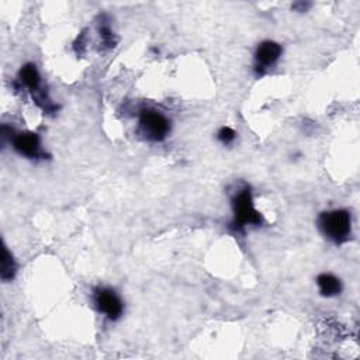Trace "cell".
<instances>
[{"label":"cell","instance_id":"obj_8","mask_svg":"<svg viewBox=\"0 0 360 360\" xmlns=\"http://www.w3.org/2000/svg\"><path fill=\"white\" fill-rule=\"evenodd\" d=\"M319 291L324 297H334L338 295L342 290V284L341 280L338 278H335L334 275H329V273H322L318 276L317 279Z\"/></svg>","mask_w":360,"mask_h":360},{"label":"cell","instance_id":"obj_1","mask_svg":"<svg viewBox=\"0 0 360 360\" xmlns=\"http://www.w3.org/2000/svg\"><path fill=\"white\" fill-rule=\"evenodd\" d=\"M322 234L335 244L346 243L352 232V218L346 210L322 213L318 220Z\"/></svg>","mask_w":360,"mask_h":360},{"label":"cell","instance_id":"obj_9","mask_svg":"<svg viewBox=\"0 0 360 360\" xmlns=\"http://www.w3.org/2000/svg\"><path fill=\"white\" fill-rule=\"evenodd\" d=\"M16 262L12 256V254L8 251V248H3V259H2V272H0V276H2V280L9 282L14 278L16 275Z\"/></svg>","mask_w":360,"mask_h":360},{"label":"cell","instance_id":"obj_10","mask_svg":"<svg viewBox=\"0 0 360 360\" xmlns=\"http://www.w3.org/2000/svg\"><path fill=\"white\" fill-rule=\"evenodd\" d=\"M235 138H236V133H235L232 128H229V127H223V128L220 130V133H218V139H220L223 144H225V145L231 144Z\"/></svg>","mask_w":360,"mask_h":360},{"label":"cell","instance_id":"obj_7","mask_svg":"<svg viewBox=\"0 0 360 360\" xmlns=\"http://www.w3.org/2000/svg\"><path fill=\"white\" fill-rule=\"evenodd\" d=\"M19 79L27 89H30V92L37 93L40 90L41 78L34 64H25L19 74Z\"/></svg>","mask_w":360,"mask_h":360},{"label":"cell","instance_id":"obj_2","mask_svg":"<svg viewBox=\"0 0 360 360\" xmlns=\"http://www.w3.org/2000/svg\"><path fill=\"white\" fill-rule=\"evenodd\" d=\"M234 227L236 229H243L245 225H259L262 223L260 214L256 212L252 201V194L249 189L243 190L234 199Z\"/></svg>","mask_w":360,"mask_h":360},{"label":"cell","instance_id":"obj_5","mask_svg":"<svg viewBox=\"0 0 360 360\" xmlns=\"http://www.w3.org/2000/svg\"><path fill=\"white\" fill-rule=\"evenodd\" d=\"M13 146L16 151L27 158H45V154L41 149L40 138L33 133H21L13 137Z\"/></svg>","mask_w":360,"mask_h":360},{"label":"cell","instance_id":"obj_6","mask_svg":"<svg viewBox=\"0 0 360 360\" xmlns=\"http://www.w3.org/2000/svg\"><path fill=\"white\" fill-rule=\"evenodd\" d=\"M282 55V47L275 41H265L262 43L255 54L256 59V68L266 69L272 67Z\"/></svg>","mask_w":360,"mask_h":360},{"label":"cell","instance_id":"obj_4","mask_svg":"<svg viewBox=\"0 0 360 360\" xmlns=\"http://www.w3.org/2000/svg\"><path fill=\"white\" fill-rule=\"evenodd\" d=\"M95 302L99 311L106 314L113 321L122 317L124 311L122 298H120L115 294V291L111 289H106V287L98 289L95 293Z\"/></svg>","mask_w":360,"mask_h":360},{"label":"cell","instance_id":"obj_3","mask_svg":"<svg viewBox=\"0 0 360 360\" xmlns=\"http://www.w3.org/2000/svg\"><path fill=\"white\" fill-rule=\"evenodd\" d=\"M139 127L148 139L162 141L166 138L170 126L168 118L155 110H144L139 114Z\"/></svg>","mask_w":360,"mask_h":360}]
</instances>
